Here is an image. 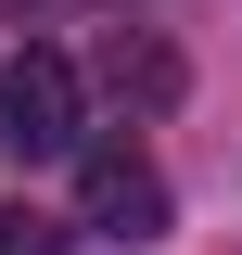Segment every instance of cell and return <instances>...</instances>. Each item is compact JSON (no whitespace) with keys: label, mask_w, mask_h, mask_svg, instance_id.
<instances>
[{"label":"cell","mask_w":242,"mask_h":255,"mask_svg":"<svg viewBox=\"0 0 242 255\" xmlns=\"http://www.w3.org/2000/svg\"><path fill=\"white\" fill-rule=\"evenodd\" d=\"M77 140H90V77L51 38H26V51L0 64V153L38 166V153H77Z\"/></svg>","instance_id":"1"},{"label":"cell","mask_w":242,"mask_h":255,"mask_svg":"<svg viewBox=\"0 0 242 255\" xmlns=\"http://www.w3.org/2000/svg\"><path fill=\"white\" fill-rule=\"evenodd\" d=\"M77 217L90 230H115V243H153V230H166V166L153 153H77Z\"/></svg>","instance_id":"2"},{"label":"cell","mask_w":242,"mask_h":255,"mask_svg":"<svg viewBox=\"0 0 242 255\" xmlns=\"http://www.w3.org/2000/svg\"><path fill=\"white\" fill-rule=\"evenodd\" d=\"M102 90L153 115V102H179V51H166V38H140V26H115V38H102Z\"/></svg>","instance_id":"3"},{"label":"cell","mask_w":242,"mask_h":255,"mask_svg":"<svg viewBox=\"0 0 242 255\" xmlns=\"http://www.w3.org/2000/svg\"><path fill=\"white\" fill-rule=\"evenodd\" d=\"M0 255H64V230L38 217V204H0Z\"/></svg>","instance_id":"4"},{"label":"cell","mask_w":242,"mask_h":255,"mask_svg":"<svg viewBox=\"0 0 242 255\" xmlns=\"http://www.w3.org/2000/svg\"><path fill=\"white\" fill-rule=\"evenodd\" d=\"M13 26H51V13H102V0H0Z\"/></svg>","instance_id":"5"}]
</instances>
